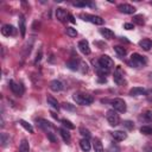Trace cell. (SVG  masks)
<instances>
[{
  "mask_svg": "<svg viewBox=\"0 0 152 152\" xmlns=\"http://www.w3.org/2000/svg\"><path fill=\"white\" fill-rule=\"evenodd\" d=\"M62 108H63V109H65V110H70V112H74V110L76 109L74 104H71V103H68V102L63 103V104H62Z\"/></svg>",
  "mask_w": 152,
  "mask_h": 152,
  "instance_id": "836d02e7",
  "label": "cell"
},
{
  "mask_svg": "<svg viewBox=\"0 0 152 152\" xmlns=\"http://www.w3.org/2000/svg\"><path fill=\"white\" fill-rule=\"evenodd\" d=\"M80 146H81V148L84 151V152H88L89 150H90V147H91V145H90V141L88 140V139H82L81 141H80Z\"/></svg>",
  "mask_w": 152,
  "mask_h": 152,
  "instance_id": "7402d4cb",
  "label": "cell"
},
{
  "mask_svg": "<svg viewBox=\"0 0 152 152\" xmlns=\"http://www.w3.org/2000/svg\"><path fill=\"white\" fill-rule=\"evenodd\" d=\"M139 46L146 51H148L151 48H152V40L148 39V38H144L141 40H139Z\"/></svg>",
  "mask_w": 152,
  "mask_h": 152,
  "instance_id": "2e32d148",
  "label": "cell"
},
{
  "mask_svg": "<svg viewBox=\"0 0 152 152\" xmlns=\"http://www.w3.org/2000/svg\"><path fill=\"white\" fill-rule=\"evenodd\" d=\"M151 4H152V2H151Z\"/></svg>",
  "mask_w": 152,
  "mask_h": 152,
  "instance_id": "bcb514c9",
  "label": "cell"
},
{
  "mask_svg": "<svg viewBox=\"0 0 152 152\" xmlns=\"http://www.w3.org/2000/svg\"><path fill=\"white\" fill-rule=\"evenodd\" d=\"M124 126H125L126 128H128V129H133V128H134V125H133V122H132V121H129V120H126V121H124Z\"/></svg>",
  "mask_w": 152,
  "mask_h": 152,
  "instance_id": "d590c367",
  "label": "cell"
},
{
  "mask_svg": "<svg viewBox=\"0 0 152 152\" xmlns=\"http://www.w3.org/2000/svg\"><path fill=\"white\" fill-rule=\"evenodd\" d=\"M19 124H20L28 133H33V132H34V131H33V127H32L31 124H28L27 121H25V120H19Z\"/></svg>",
  "mask_w": 152,
  "mask_h": 152,
  "instance_id": "4316f807",
  "label": "cell"
},
{
  "mask_svg": "<svg viewBox=\"0 0 152 152\" xmlns=\"http://www.w3.org/2000/svg\"><path fill=\"white\" fill-rule=\"evenodd\" d=\"M68 14L69 13H66V11L64 10V8H57L56 10V17H57V19L59 20V21H64L65 19H66V17H68Z\"/></svg>",
  "mask_w": 152,
  "mask_h": 152,
  "instance_id": "e0dca14e",
  "label": "cell"
},
{
  "mask_svg": "<svg viewBox=\"0 0 152 152\" xmlns=\"http://www.w3.org/2000/svg\"><path fill=\"white\" fill-rule=\"evenodd\" d=\"M72 99L77 104H82V106L90 104L94 101V97L90 94H86V93H75L72 95Z\"/></svg>",
  "mask_w": 152,
  "mask_h": 152,
  "instance_id": "6da1fadb",
  "label": "cell"
},
{
  "mask_svg": "<svg viewBox=\"0 0 152 152\" xmlns=\"http://www.w3.org/2000/svg\"><path fill=\"white\" fill-rule=\"evenodd\" d=\"M80 18H82V20H84V21H90V23H93L95 25H103V23H104V19H102L99 15H94V14H84V13H81L80 14Z\"/></svg>",
  "mask_w": 152,
  "mask_h": 152,
  "instance_id": "277c9868",
  "label": "cell"
},
{
  "mask_svg": "<svg viewBox=\"0 0 152 152\" xmlns=\"http://www.w3.org/2000/svg\"><path fill=\"white\" fill-rule=\"evenodd\" d=\"M109 103L112 104L113 109L116 110V112H119V113H125L126 109H127V107H126V102H125L122 99H120V97H116V99L110 100Z\"/></svg>",
  "mask_w": 152,
  "mask_h": 152,
  "instance_id": "3957f363",
  "label": "cell"
},
{
  "mask_svg": "<svg viewBox=\"0 0 152 152\" xmlns=\"http://www.w3.org/2000/svg\"><path fill=\"white\" fill-rule=\"evenodd\" d=\"M140 132L142 134H146V135L152 134V127H150V126H141L140 127Z\"/></svg>",
  "mask_w": 152,
  "mask_h": 152,
  "instance_id": "1f68e13d",
  "label": "cell"
},
{
  "mask_svg": "<svg viewBox=\"0 0 152 152\" xmlns=\"http://www.w3.org/2000/svg\"><path fill=\"white\" fill-rule=\"evenodd\" d=\"M145 95H146V99L148 101H152V89H148L145 91Z\"/></svg>",
  "mask_w": 152,
  "mask_h": 152,
  "instance_id": "74e56055",
  "label": "cell"
},
{
  "mask_svg": "<svg viewBox=\"0 0 152 152\" xmlns=\"http://www.w3.org/2000/svg\"><path fill=\"white\" fill-rule=\"evenodd\" d=\"M99 64L101 65V66H103V68H106V69H109L110 70V68H113V65H114V62H113V59L109 57V56H107V55H102L100 58H99Z\"/></svg>",
  "mask_w": 152,
  "mask_h": 152,
  "instance_id": "8992f818",
  "label": "cell"
},
{
  "mask_svg": "<svg viewBox=\"0 0 152 152\" xmlns=\"http://www.w3.org/2000/svg\"><path fill=\"white\" fill-rule=\"evenodd\" d=\"M10 88H11V90H12L17 96H21V95L24 94V87H23L21 84H19V83L14 82L13 80L10 81Z\"/></svg>",
  "mask_w": 152,
  "mask_h": 152,
  "instance_id": "52a82bcc",
  "label": "cell"
},
{
  "mask_svg": "<svg viewBox=\"0 0 152 152\" xmlns=\"http://www.w3.org/2000/svg\"><path fill=\"white\" fill-rule=\"evenodd\" d=\"M80 133H81V135H82L84 139H89L90 135H91L90 132H89L87 128H84V127H81V128H80Z\"/></svg>",
  "mask_w": 152,
  "mask_h": 152,
  "instance_id": "4dcf8cb0",
  "label": "cell"
},
{
  "mask_svg": "<svg viewBox=\"0 0 152 152\" xmlns=\"http://www.w3.org/2000/svg\"><path fill=\"white\" fill-rule=\"evenodd\" d=\"M114 51L116 52V55L119 56V57H125L126 56V53H127V51H126V49L125 48H122V46H114Z\"/></svg>",
  "mask_w": 152,
  "mask_h": 152,
  "instance_id": "484cf974",
  "label": "cell"
},
{
  "mask_svg": "<svg viewBox=\"0 0 152 152\" xmlns=\"http://www.w3.org/2000/svg\"><path fill=\"white\" fill-rule=\"evenodd\" d=\"M144 119L147 120V121H152V110H147L144 114Z\"/></svg>",
  "mask_w": 152,
  "mask_h": 152,
  "instance_id": "8d00e7d4",
  "label": "cell"
},
{
  "mask_svg": "<svg viewBox=\"0 0 152 152\" xmlns=\"http://www.w3.org/2000/svg\"><path fill=\"white\" fill-rule=\"evenodd\" d=\"M78 49L83 55H89L90 53V48H89V43L86 39H82L78 42Z\"/></svg>",
  "mask_w": 152,
  "mask_h": 152,
  "instance_id": "8fae6325",
  "label": "cell"
},
{
  "mask_svg": "<svg viewBox=\"0 0 152 152\" xmlns=\"http://www.w3.org/2000/svg\"><path fill=\"white\" fill-rule=\"evenodd\" d=\"M40 59H42V51H39V52L37 53V57H36V61H34V64H38V63L40 62Z\"/></svg>",
  "mask_w": 152,
  "mask_h": 152,
  "instance_id": "60d3db41",
  "label": "cell"
},
{
  "mask_svg": "<svg viewBox=\"0 0 152 152\" xmlns=\"http://www.w3.org/2000/svg\"><path fill=\"white\" fill-rule=\"evenodd\" d=\"M144 150H145V152H152V147H150V146H146Z\"/></svg>",
  "mask_w": 152,
  "mask_h": 152,
  "instance_id": "ee69618b",
  "label": "cell"
},
{
  "mask_svg": "<svg viewBox=\"0 0 152 152\" xmlns=\"http://www.w3.org/2000/svg\"><path fill=\"white\" fill-rule=\"evenodd\" d=\"M150 77H151V78H152V72H150Z\"/></svg>",
  "mask_w": 152,
  "mask_h": 152,
  "instance_id": "f6af8a7d",
  "label": "cell"
},
{
  "mask_svg": "<svg viewBox=\"0 0 152 152\" xmlns=\"http://www.w3.org/2000/svg\"><path fill=\"white\" fill-rule=\"evenodd\" d=\"M61 122L63 124V126H64V127H66V128H69V129H74V128H75V125H74L71 121L66 120V119H62V120H61Z\"/></svg>",
  "mask_w": 152,
  "mask_h": 152,
  "instance_id": "f546056e",
  "label": "cell"
},
{
  "mask_svg": "<svg viewBox=\"0 0 152 152\" xmlns=\"http://www.w3.org/2000/svg\"><path fill=\"white\" fill-rule=\"evenodd\" d=\"M112 137L118 141H122L127 138V133H125L124 131H114L112 132Z\"/></svg>",
  "mask_w": 152,
  "mask_h": 152,
  "instance_id": "9a60e30c",
  "label": "cell"
},
{
  "mask_svg": "<svg viewBox=\"0 0 152 152\" xmlns=\"http://www.w3.org/2000/svg\"><path fill=\"white\" fill-rule=\"evenodd\" d=\"M80 66H81V68H80L81 72H83V74H84V72H87V71H88V64H87L86 62L81 61V62H80Z\"/></svg>",
  "mask_w": 152,
  "mask_h": 152,
  "instance_id": "e575fe53",
  "label": "cell"
},
{
  "mask_svg": "<svg viewBox=\"0 0 152 152\" xmlns=\"http://www.w3.org/2000/svg\"><path fill=\"white\" fill-rule=\"evenodd\" d=\"M124 78H125V75H124V70L121 69V66H116L115 71H114V76H113V80L116 84H121L124 83Z\"/></svg>",
  "mask_w": 152,
  "mask_h": 152,
  "instance_id": "ba28073f",
  "label": "cell"
},
{
  "mask_svg": "<svg viewBox=\"0 0 152 152\" xmlns=\"http://www.w3.org/2000/svg\"><path fill=\"white\" fill-rule=\"evenodd\" d=\"M37 124H38L42 128H44V129H46V131H48V128H49V129L52 128L51 122H49V121H46V120H44V119H38V120H37Z\"/></svg>",
  "mask_w": 152,
  "mask_h": 152,
  "instance_id": "603a6c76",
  "label": "cell"
},
{
  "mask_svg": "<svg viewBox=\"0 0 152 152\" xmlns=\"http://www.w3.org/2000/svg\"><path fill=\"white\" fill-rule=\"evenodd\" d=\"M1 33L5 36V37H10V36H14L15 34V27L13 25H10V24H6L2 26L1 28Z\"/></svg>",
  "mask_w": 152,
  "mask_h": 152,
  "instance_id": "30bf717a",
  "label": "cell"
},
{
  "mask_svg": "<svg viewBox=\"0 0 152 152\" xmlns=\"http://www.w3.org/2000/svg\"><path fill=\"white\" fill-rule=\"evenodd\" d=\"M58 132H59V134H61V137H62V139L65 141V142H69L70 140H71V137H70V133L66 131V129H64V128H58Z\"/></svg>",
  "mask_w": 152,
  "mask_h": 152,
  "instance_id": "ffe728a7",
  "label": "cell"
},
{
  "mask_svg": "<svg viewBox=\"0 0 152 152\" xmlns=\"http://www.w3.org/2000/svg\"><path fill=\"white\" fill-rule=\"evenodd\" d=\"M46 135L49 137V139H50L52 142H56V139H55V137L52 135V133H51L50 131H46Z\"/></svg>",
  "mask_w": 152,
  "mask_h": 152,
  "instance_id": "ab89813d",
  "label": "cell"
},
{
  "mask_svg": "<svg viewBox=\"0 0 152 152\" xmlns=\"http://www.w3.org/2000/svg\"><path fill=\"white\" fill-rule=\"evenodd\" d=\"M65 32H66V34H68L69 37H76V36H77V31H76V28H74V27H66Z\"/></svg>",
  "mask_w": 152,
  "mask_h": 152,
  "instance_id": "d6a6232c",
  "label": "cell"
},
{
  "mask_svg": "<svg viewBox=\"0 0 152 152\" xmlns=\"http://www.w3.org/2000/svg\"><path fill=\"white\" fill-rule=\"evenodd\" d=\"M93 147H94V151L95 152H104L103 150V145L101 142V140L99 138H95L94 141H93Z\"/></svg>",
  "mask_w": 152,
  "mask_h": 152,
  "instance_id": "ac0fdd59",
  "label": "cell"
},
{
  "mask_svg": "<svg viewBox=\"0 0 152 152\" xmlns=\"http://www.w3.org/2000/svg\"><path fill=\"white\" fill-rule=\"evenodd\" d=\"M124 28H126V30H133L134 28V25L131 24V23H126V24H124Z\"/></svg>",
  "mask_w": 152,
  "mask_h": 152,
  "instance_id": "f35d334b",
  "label": "cell"
},
{
  "mask_svg": "<svg viewBox=\"0 0 152 152\" xmlns=\"http://www.w3.org/2000/svg\"><path fill=\"white\" fill-rule=\"evenodd\" d=\"M118 10L121 13H125V14H133L135 12V7L129 5V4H120L118 6Z\"/></svg>",
  "mask_w": 152,
  "mask_h": 152,
  "instance_id": "9c48e42d",
  "label": "cell"
},
{
  "mask_svg": "<svg viewBox=\"0 0 152 152\" xmlns=\"http://www.w3.org/2000/svg\"><path fill=\"white\" fill-rule=\"evenodd\" d=\"M100 33H101L106 39H114V38H115V34H114V32H113L110 28H106V27L100 28Z\"/></svg>",
  "mask_w": 152,
  "mask_h": 152,
  "instance_id": "5bb4252c",
  "label": "cell"
},
{
  "mask_svg": "<svg viewBox=\"0 0 152 152\" xmlns=\"http://www.w3.org/2000/svg\"><path fill=\"white\" fill-rule=\"evenodd\" d=\"M129 64L133 68H142L146 65V58L139 53H132L129 57Z\"/></svg>",
  "mask_w": 152,
  "mask_h": 152,
  "instance_id": "7a4b0ae2",
  "label": "cell"
},
{
  "mask_svg": "<svg viewBox=\"0 0 152 152\" xmlns=\"http://www.w3.org/2000/svg\"><path fill=\"white\" fill-rule=\"evenodd\" d=\"M66 66L71 70H77L78 69V64H77V59H71L66 62Z\"/></svg>",
  "mask_w": 152,
  "mask_h": 152,
  "instance_id": "83f0119b",
  "label": "cell"
},
{
  "mask_svg": "<svg viewBox=\"0 0 152 152\" xmlns=\"http://www.w3.org/2000/svg\"><path fill=\"white\" fill-rule=\"evenodd\" d=\"M0 141H1V145L2 147H6L10 145V135H7L6 133H1V137H0Z\"/></svg>",
  "mask_w": 152,
  "mask_h": 152,
  "instance_id": "d4e9b609",
  "label": "cell"
},
{
  "mask_svg": "<svg viewBox=\"0 0 152 152\" xmlns=\"http://www.w3.org/2000/svg\"><path fill=\"white\" fill-rule=\"evenodd\" d=\"M145 89L141 88V87H134L129 90V95L131 96H139V95H144L145 94Z\"/></svg>",
  "mask_w": 152,
  "mask_h": 152,
  "instance_id": "d6986e66",
  "label": "cell"
},
{
  "mask_svg": "<svg viewBox=\"0 0 152 152\" xmlns=\"http://www.w3.org/2000/svg\"><path fill=\"white\" fill-rule=\"evenodd\" d=\"M106 119H107V121L109 122L110 126H118L119 122H120L119 114H118L116 110H114V109H109V110H107Z\"/></svg>",
  "mask_w": 152,
  "mask_h": 152,
  "instance_id": "5b68a950",
  "label": "cell"
},
{
  "mask_svg": "<svg viewBox=\"0 0 152 152\" xmlns=\"http://www.w3.org/2000/svg\"><path fill=\"white\" fill-rule=\"evenodd\" d=\"M133 23L138 25H144V17L141 14H137L133 17Z\"/></svg>",
  "mask_w": 152,
  "mask_h": 152,
  "instance_id": "f1b7e54d",
  "label": "cell"
},
{
  "mask_svg": "<svg viewBox=\"0 0 152 152\" xmlns=\"http://www.w3.org/2000/svg\"><path fill=\"white\" fill-rule=\"evenodd\" d=\"M46 101H48V103H49L52 108H55V109H58V108H59V103L57 102V100H56L55 97L48 96V97H46Z\"/></svg>",
  "mask_w": 152,
  "mask_h": 152,
  "instance_id": "cb8c5ba5",
  "label": "cell"
},
{
  "mask_svg": "<svg viewBox=\"0 0 152 152\" xmlns=\"http://www.w3.org/2000/svg\"><path fill=\"white\" fill-rule=\"evenodd\" d=\"M49 87H50V89H51L52 91H61V90L63 89V84H62V82L58 81V80H52V81L50 82Z\"/></svg>",
  "mask_w": 152,
  "mask_h": 152,
  "instance_id": "4fadbf2b",
  "label": "cell"
},
{
  "mask_svg": "<svg viewBox=\"0 0 152 152\" xmlns=\"http://www.w3.org/2000/svg\"><path fill=\"white\" fill-rule=\"evenodd\" d=\"M18 26H19L20 34H21V37L24 38V37H25V33H26V21H25V18H24L23 14L19 15V19H18Z\"/></svg>",
  "mask_w": 152,
  "mask_h": 152,
  "instance_id": "7c38bea8",
  "label": "cell"
},
{
  "mask_svg": "<svg viewBox=\"0 0 152 152\" xmlns=\"http://www.w3.org/2000/svg\"><path fill=\"white\" fill-rule=\"evenodd\" d=\"M19 152H30V144L26 139H23L19 145Z\"/></svg>",
  "mask_w": 152,
  "mask_h": 152,
  "instance_id": "44dd1931",
  "label": "cell"
},
{
  "mask_svg": "<svg viewBox=\"0 0 152 152\" xmlns=\"http://www.w3.org/2000/svg\"><path fill=\"white\" fill-rule=\"evenodd\" d=\"M68 18H69V21H70L71 24H75V23H76V20H75V18H74V15H72V14H70V13H69V14H68Z\"/></svg>",
  "mask_w": 152,
  "mask_h": 152,
  "instance_id": "7bdbcfd3",
  "label": "cell"
},
{
  "mask_svg": "<svg viewBox=\"0 0 152 152\" xmlns=\"http://www.w3.org/2000/svg\"><path fill=\"white\" fill-rule=\"evenodd\" d=\"M109 152H120V148L118 147V146H110L109 147Z\"/></svg>",
  "mask_w": 152,
  "mask_h": 152,
  "instance_id": "b9f144b4",
  "label": "cell"
}]
</instances>
